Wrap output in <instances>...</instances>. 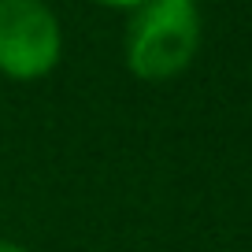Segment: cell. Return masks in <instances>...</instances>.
Returning a JSON list of instances; mask_svg holds the SVG:
<instances>
[{
	"label": "cell",
	"instance_id": "cell-1",
	"mask_svg": "<svg viewBox=\"0 0 252 252\" xmlns=\"http://www.w3.org/2000/svg\"><path fill=\"white\" fill-rule=\"evenodd\" d=\"M200 48L197 0H145L126 30V67L145 82L186 71Z\"/></svg>",
	"mask_w": 252,
	"mask_h": 252
},
{
	"label": "cell",
	"instance_id": "cell-2",
	"mask_svg": "<svg viewBox=\"0 0 252 252\" xmlns=\"http://www.w3.org/2000/svg\"><path fill=\"white\" fill-rule=\"evenodd\" d=\"M60 19L45 0H0V71L30 82L60 63Z\"/></svg>",
	"mask_w": 252,
	"mask_h": 252
},
{
	"label": "cell",
	"instance_id": "cell-3",
	"mask_svg": "<svg viewBox=\"0 0 252 252\" xmlns=\"http://www.w3.org/2000/svg\"><path fill=\"white\" fill-rule=\"evenodd\" d=\"M100 4H111V8H141L145 0H100Z\"/></svg>",
	"mask_w": 252,
	"mask_h": 252
},
{
	"label": "cell",
	"instance_id": "cell-4",
	"mask_svg": "<svg viewBox=\"0 0 252 252\" xmlns=\"http://www.w3.org/2000/svg\"><path fill=\"white\" fill-rule=\"evenodd\" d=\"M0 252H26L23 245H15V241H0Z\"/></svg>",
	"mask_w": 252,
	"mask_h": 252
}]
</instances>
